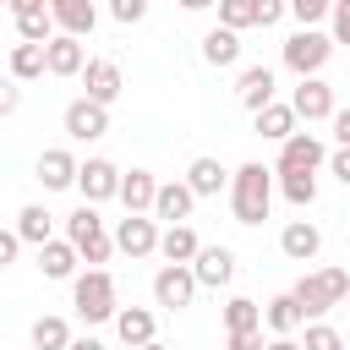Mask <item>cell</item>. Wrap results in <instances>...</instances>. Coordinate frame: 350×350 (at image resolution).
Segmentation results:
<instances>
[{
  "label": "cell",
  "instance_id": "cell-1",
  "mask_svg": "<svg viewBox=\"0 0 350 350\" xmlns=\"http://www.w3.org/2000/svg\"><path fill=\"white\" fill-rule=\"evenodd\" d=\"M224 191H230V213H235V224H262L268 208H273V164L246 159V164L230 175Z\"/></svg>",
  "mask_w": 350,
  "mask_h": 350
},
{
  "label": "cell",
  "instance_id": "cell-2",
  "mask_svg": "<svg viewBox=\"0 0 350 350\" xmlns=\"http://www.w3.org/2000/svg\"><path fill=\"white\" fill-rule=\"evenodd\" d=\"M290 295H295L301 317L312 323V317L334 312V306L350 295V273H345V268H312V273H301V279L290 284Z\"/></svg>",
  "mask_w": 350,
  "mask_h": 350
},
{
  "label": "cell",
  "instance_id": "cell-3",
  "mask_svg": "<svg viewBox=\"0 0 350 350\" xmlns=\"http://www.w3.org/2000/svg\"><path fill=\"white\" fill-rule=\"evenodd\" d=\"M71 306L82 323H109L120 295H115V273L109 268H88V273H71Z\"/></svg>",
  "mask_w": 350,
  "mask_h": 350
},
{
  "label": "cell",
  "instance_id": "cell-4",
  "mask_svg": "<svg viewBox=\"0 0 350 350\" xmlns=\"http://www.w3.org/2000/svg\"><path fill=\"white\" fill-rule=\"evenodd\" d=\"M66 241L77 246V257H82L88 268H104V262H109V252H115V235L104 230V219H98V208H93V202H82L77 213H66Z\"/></svg>",
  "mask_w": 350,
  "mask_h": 350
},
{
  "label": "cell",
  "instance_id": "cell-5",
  "mask_svg": "<svg viewBox=\"0 0 350 350\" xmlns=\"http://www.w3.org/2000/svg\"><path fill=\"white\" fill-rule=\"evenodd\" d=\"M328 55H334V38H328L323 27H295V33L284 38V66H290L295 77H317V71L328 66Z\"/></svg>",
  "mask_w": 350,
  "mask_h": 350
},
{
  "label": "cell",
  "instance_id": "cell-6",
  "mask_svg": "<svg viewBox=\"0 0 350 350\" xmlns=\"http://www.w3.org/2000/svg\"><path fill=\"white\" fill-rule=\"evenodd\" d=\"M197 290H202V284H197L191 262H164V268L153 273V301H159L164 312H186Z\"/></svg>",
  "mask_w": 350,
  "mask_h": 350
},
{
  "label": "cell",
  "instance_id": "cell-7",
  "mask_svg": "<svg viewBox=\"0 0 350 350\" xmlns=\"http://www.w3.org/2000/svg\"><path fill=\"white\" fill-rule=\"evenodd\" d=\"M60 126H66L71 142H98V137H109V109L93 104V98H71L66 115H60Z\"/></svg>",
  "mask_w": 350,
  "mask_h": 350
},
{
  "label": "cell",
  "instance_id": "cell-8",
  "mask_svg": "<svg viewBox=\"0 0 350 350\" xmlns=\"http://www.w3.org/2000/svg\"><path fill=\"white\" fill-rule=\"evenodd\" d=\"M77 191H82V202H109L115 191H120V164L115 159H82L77 164Z\"/></svg>",
  "mask_w": 350,
  "mask_h": 350
},
{
  "label": "cell",
  "instance_id": "cell-9",
  "mask_svg": "<svg viewBox=\"0 0 350 350\" xmlns=\"http://www.w3.org/2000/svg\"><path fill=\"white\" fill-rule=\"evenodd\" d=\"M290 109H295V120L317 126V120H328L339 104H334V88H328L323 77H301V82H295V93H290Z\"/></svg>",
  "mask_w": 350,
  "mask_h": 350
},
{
  "label": "cell",
  "instance_id": "cell-10",
  "mask_svg": "<svg viewBox=\"0 0 350 350\" xmlns=\"http://www.w3.org/2000/svg\"><path fill=\"white\" fill-rule=\"evenodd\" d=\"M77 77H82V98H93V104H104V109H109V104L120 98V88H126V82H120V66L104 60V55H98V60H82Z\"/></svg>",
  "mask_w": 350,
  "mask_h": 350
},
{
  "label": "cell",
  "instance_id": "cell-11",
  "mask_svg": "<svg viewBox=\"0 0 350 350\" xmlns=\"http://www.w3.org/2000/svg\"><path fill=\"white\" fill-rule=\"evenodd\" d=\"M115 252H126V257H153V252H159V219L126 213V219L115 224Z\"/></svg>",
  "mask_w": 350,
  "mask_h": 350
},
{
  "label": "cell",
  "instance_id": "cell-12",
  "mask_svg": "<svg viewBox=\"0 0 350 350\" xmlns=\"http://www.w3.org/2000/svg\"><path fill=\"white\" fill-rule=\"evenodd\" d=\"M323 159H328V148H323L317 131H290V137L279 142V164H273V170H317Z\"/></svg>",
  "mask_w": 350,
  "mask_h": 350
},
{
  "label": "cell",
  "instance_id": "cell-13",
  "mask_svg": "<svg viewBox=\"0 0 350 350\" xmlns=\"http://www.w3.org/2000/svg\"><path fill=\"white\" fill-rule=\"evenodd\" d=\"M191 208H197V197H191V186L186 180H159V191H153V219H164V224H186L191 219Z\"/></svg>",
  "mask_w": 350,
  "mask_h": 350
},
{
  "label": "cell",
  "instance_id": "cell-14",
  "mask_svg": "<svg viewBox=\"0 0 350 350\" xmlns=\"http://www.w3.org/2000/svg\"><path fill=\"white\" fill-rule=\"evenodd\" d=\"M273 88H279L273 66H241V77H235V104H241V109H262V104L273 98Z\"/></svg>",
  "mask_w": 350,
  "mask_h": 350
},
{
  "label": "cell",
  "instance_id": "cell-15",
  "mask_svg": "<svg viewBox=\"0 0 350 350\" xmlns=\"http://www.w3.org/2000/svg\"><path fill=\"white\" fill-rule=\"evenodd\" d=\"M279 252H284L290 262H312V257L323 252V230H317L312 219H290V224L279 230Z\"/></svg>",
  "mask_w": 350,
  "mask_h": 350
},
{
  "label": "cell",
  "instance_id": "cell-16",
  "mask_svg": "<svg viewBox=\"0 0 350 350\" xmlns=\"http://www.w3.org/2000/svg\"><path fill=\"white\" fill-rule=\"evenodd\" d=\"M191 273H197V284L219 290V284H230V279H235V252H230V246H197Z\"/></svg>",
  "mask_w": 350,
  "mask_h": 350
},
{
  "label": "cell",
  "instance_id": "cell-17",
  "mask_svg": "<svg viewBox=\"0 0 350 350\" xmlns=\"http://www.w3.org/2000/svg\"><path fill=\"white\" fill-rule=\"evenodd\" d=\"M49 16H55V33H71V38H88L98 27L93 0H49Z\"/></svg>",
  "mask_w": 350,
  "mask_h": 350
},
{
  "label": "cell",
  "instance_id": "cell-18",
  "mask_svg": "<svg viewBox=\"0 0 350 350\" xmlns=\"http://www.w3.org/2000/svg\"><path fill=\"white\" fill-rule=\"evenodd\" d=\"M82 60H88V49H82V38H71V33H55V38L44 44V71H49V77H77Z\"/></svg>",
  "mask_w": 350,
  "mask_h": 350
},
{
  "label": "cell",
  "instance_id": "cell-19",
  "mask_svg": "<svg viewBox=\"0 0 350 350\" xmlns=\"http://www.w3.org/2000/svg\"><path fill=\"white\" fill-rule=\"evenodd\" d=\"M33 170H38L44 191H66V186H77V159H71V148H44Z\"/></svg>",
  "mask_w": 350,
  "mask_h": 350
},
{
  "label": "cell",
  "instance_id": "cell-20",
  "mask_svg": "<svg viewBox=\"0 0 350 350\" xmlns=\"http://www.w3.org/2000/svg\"><path fill=\"white\" fill-rule=\"evenodd\" d=\"M77 262H82V257H77V246H71L66 235H49V241L38 246V273H44V279H71Z\"/></svg>",
  "mask_w": 350,
  "mask_h": 350
},
{
  "label": "cell",
  "instance_id": "cell-21",
  "mask_svg": "<svg viewBox=\"0 0 350 350\" xmlns=\"http://www.w3.org/2000/svg\"><path fill=\"white\" fill-rule=\"evenodd\" d=\"M186 186H191V197H219V191L230 186V170H224L219 159H208V153H202V159H191V164H186Z\"/></svg>",
  "mask_w": 350,
  "mask_h": 350
},
{
  "label": "cell",
  "instance_id": "cell-22",
  "mask_svg": "<svg viewBox=\"0 0 350 350\" xmlns=\"http://www.w3.org/2000/svg\"><path fill=\"white\" fill-rule=\"evenodd\" d=\"M153 191H159V180H153V170H120V202H126V213H148L153 208Z\"/></svg>",
  "mask_w": 350,
  "mask_h": 350
},
{
  "label": "cell",
  "instance_id": "cell-23",
  "mask_svg": "<svg viewBox=\"0 0 350 350\" xmlns=\"http://www.w3.org/2000/svg\"><path fill=\"white\" fill-rule=\"evenodd\" d=\"M115 334H120V345L126 350H137V345H148L153 339V312L148 306H115Z\"/></svg>",
  "mask_w": 350,
  "mask_h": 350
},
{
  "label": "cell",
  "instance_id": "cell-24",
  "mask_svg": "<svg viewBox=\"0 0 350 350\" xmlns=\"http://www.w3.org/2000/svg\"><path fill=\"white\" fill-rule=\"evenodd\" d=\"M252 126H257V137L284 142V137L295 131V109H290V104H279V98H268L262 109H252Z\"/></svg>",
  "mask_w": 350,
  "mask_h": 350
},
{
  "label": "cell",
  "instance_id": "cell-25",
  "mask_svg": "<svg viewBox=\"0 0 350 350\" xmlns=\"http://www.w3.org/2000/svg\"><path fill=\"white\" fill-rule=\"evenodd\" d=\"M197 246H202V241H197L191 224H164V230H159V257H164V262H191Z\"/></svg>",
  "mask_w": 350,
  "mask_h": 350
},
{
  "label": "cell",
  "instance_id": "cell-26",
  "mask_svg": "<svg viewBox=\"0 0 350 350\" xmlns=\"http://www.w3.org/2000/svg\"><path fill=\"white\" fill-rule=\"evenodd\" d=\"M202 60L208 66H235L241 60V33L235 27H208L202 33Z\"/></svg>",
  "mask_w": 350,
  "mask_h": 350
},
{
  "label": "cell",
  "instance_id": "cell-27",
  "mask_svg": "<svg viewBox=\"0 0 350 350\" xmlns=\"http://www.w3.org/2000/svg\"><path fill=\"white\" fill-rule=\"evenodd\" d=\"M279 175V191L290 208H312L317 202V170H273Z\"/></svg>",
  "mask_w": 350,
  "mask_h": 350
},
{
  "label": "cell",
  "instance_id": "cell-28",
  "mask_svg": "<svg viewBox=\"0 0 350 350\" xmlns=\"http://www.w3.org/2000/svg\"><path fill=\"white\" fill-rule=\"evenodd\" d=\"M16 235H22V246H44V241L55 235V213H49L44 202H27V208L16 213Z\"/></svg>",
  "mask_w": 350,
  "mask_h": 350
},
{
  "label": "cell",
  "instance_id": "cell-29",
  "mask_svg": "<svg viewBox=\"0 0 350 350\" xmlns=\"http://www.w3.org/2000/svg\"><path fill=\"white\" fill-rule=\"evenodd\" d=\"M301 323H306V317H301V306H295V295H290V290H284V295H273V301L262 306V328H268V334H295Z\"/></svg>",
  "mask_w": 350,
  "mask_h": 350
},
{
  "label": "cell",
  "instance_id": "cell-30",
  "mask_svg": "<svg viewBox=\"0 0 350 350\" xmlns=\"http://www.w3.org/2000/svg\"><path fill=\"white\" fill-rule=\"evenodd\" d=\"M16 38H22V44H49V38H55V16H49V5H38V11H16Z\"/></svg>",
  "mask_w": 350,
  "mask_h": 350
},
{
  "label": "cell",
  "instance_id": "cell-31",
  "mask_svg": "<svg viewBox=\"0 0 350 350\" xmlns=\"http://www.w3.org/2000/svg\"><path fill=\"white\" fill-rule=\"evenodd\" d=\"M44 77V44H16L11 49V82H38Z\"/></svg>",
  "mask_w": 350,
  "mask_h": 350
},
{
  "label": "cell",
  "instance_id": "cell-32",
  "mask_svg": "<svg viewBox=\"0 0 350 350\" xmlns=\"http://www.w3.org/2000/svg\"><path fill=\"white\" fill-rule=\"evenodd\" d=\"M235 328H262V306L252 295H230L224 301V334H235Z\"/></svg>",
  "mask_w": 350,
  "mask_h": 350
},
{
  "label": "cell",
  "instance_id": "cell-33",
  "mask_svg": "<svg viewBox=\"0 0 350 350\" xmlns=\"http://www.w3.org/2000/svg\"><path fill=\"white\" fill-rule=\"evenodd\" d=\"M33 345H38V350H66V345H71V323L55 317V312H44V317L33 323Z\"/></svg>",
  "mask_w": 350,
  "mask_h": 350
},
{
  "label": "cell",
  "instance_id": "cell-34",
  "mask_svg": "<svg viewBox=\"0 0 350 350\" xmlns=\"http://www.w3.org/2000/svg\"><path fill=\"white\" fill-rule=\"evenodd\" d=\"M219 27H235V33L257 27V0H219Z\"/></svg>",
  "mask_w": 350,
  "mask_h": 350
},
{
  "label": "cell",
  "instance_id": "cell-35",
  "mask_svg": "<svg viewBox=\"0 0 350 350\" xmlns=\"http://www.w3.org/2000/svg\"><path fill=\"white\" fill-rule=\"evenodd\" d=\"M306 328V339H301V350H345V334L334 328V323H323V317H312V323H301Z\"/></svg>",
  "mask_w": 350,
  "mask_h": 350
},
{
  "label": "cell",
  "instance_id": "cell-36",
  "mask_svg": "<svg viewBox=\"0 0 350 350\" xmlns=\"http://www.w3.org/2000/svg\"><path fill=\"white\" fill-rule=\"evenodd\" d=\"M328 5H334V0H284V11H290L301 27H317V22L328 16Z\"/></svg>",
  "mask_w": 350,
  "mask_h": 350
},
{
  "label": "cell",
  "instance_id": "cell-37",
  "mask_svg": "<svg viewBox=\"0 0 350 350\" xmlns=\"http://www.w3.org/2000/svg\"><path fill=\"white\" fill-rule=\"evenodd\" d=\"M328 38L334 44H350V0H334L328 5Z\"/></svg>",
  "mask_w": 350,
  "mask_h": 350
},
{
  "label": "cell",
  "instance_id": "cell-38",
  "mask_svg": "<svg viewBox=\"0 0 350 350\" xmlns=\"http://www.w3.org/2000/svg\"><path fill=\"white\" fill-rule=\"evenodd\" d=\"M148 5H153V0H109V16H115L120 27H131V22L148 16Z\"/></svg>",
  "mask_w": 350,
  "mask_h": 350
},
{
  "label": "cell",
  "instance_id": "cell-39",
  "mask_svg": "<svg viewBox=\"0 0 350 350\" xmlns=\"http://www.w3.org/2000/svg\"><path fill=\"white\" fill-rule=\"evenodd\" d=\"M323 164H328V175H334V180H345V186H350V148H334Z\"/></svg>",
  "mask_w": 350,
  "mask_h": 350
},
{
  "label": "cell",
  "instance_id": "cell-40",
  "mask_svg": "<svg viewBox=\"0 0 350 350\" xmlns=\"http://www.w3.org/2000/svg\"><path fill=\"white\" fill-rule=\"evenodd\" d=\"M230 350H262V328H235L230 334Z\"/></svg>",
  "mask_w": 350,
  "mask_h": 350
},
{
  "label": "cell",
  "instance_id": "cell-41",
  "mask_svg": "<svg viewBox=\"0 0 350 350\" xmlns=\"http://www.w3.org/2000/svg\"><path fill=\"white\" fill-rule=\"evenodd\" d=\"M328 126H334V142H339V148H350V104H345V109H334V115H328Z\"/></svg>",
  "mask_w": 350,
  "mask_h": 350
},
{
  "label": "cell",
  "instance_id": "cell-42",
  "mask_svg": "<svg viewBox=\"0 0 350 350\" xmlns=\"http://www.w3.org/2000/svg\"><path fill=\"white\" fill-rule=\"evenodd\" d=\"M16 252H22V235H16V230H0V268H11Z\"/></svg>",
  "mask_w": 350,
  "mask_h": 350
},
{
  "label": "cell",
  "instance_id": "cell-43",
  "mask_svg": "<svg viewBox=\"0 0 350 350\" xmlns=\"http://www.w3.org/2000/svg\"><path fill=\"white\" fill-rule=\"evenodd\" d=\"M16 104H22L16 82H11V77H0V120H5V115H16Z\"/></svg>",
  "mask_w": 350,
  "mask_h": 350
},
{
  "label": "cell",
  "instance_id": "cell-44",
  "mask_svg": "<svg viewBox=\"0 0 350 350\" xmlns=\"http://www.w3.org/2000/svg\"><path fill=\"white\" fill-rule=\"evenodd\" d=\"M284 16V0H257V27H273Z\"/></svg>",
  "mask_w": 350,
  "mask_h": 350
},
{
  "label": "cell",
  "instance_id": "cell-45",
  "mask_svg": "<svg viewBox=\"0 0 350 350\" xmlns=\"http://www.w3.org/2000/svg\"><path fill=\"white\" fill-rule=\"evenodd\" d=\"M262 350H301V339H295V334H273Z\"/></svg>",
  "mask_w": 350,
  "mask_h": 350
},
{
  "label": "cell",
  "instance_id": "cell-46",
  "mask_svg": "<svg viewBox=\"0 0 350 350\" xmlns=\"http://www.w3.org/2000/svg\"><path fill=\"white\" fill-rule=\"evenodd\" d=\"M38 5H49V0H5V11L16 16V11H38Z\"/></svg>",
  "mask_w": 350,
  "mask_h": 350
},
{
  "label": "cell",
  "instance_id": "cell-47",
  "mask_svg": "<svg viewBox=\"0 0 350 350\" xmlns=\"http://www.w3.org/2000/svg\"><path fill=\"white\" fill-rule=\"evenodd\" d=\"M66 350H104V339H93V334H88V339H71Z\"/></svg>",
  "mask_w": 350,
  "mask_h": 350
},
{
  "label": "cell",
  "instance_id": "cell-48",
  "mask_svg": "<svg viewBox=\"0 0 350 350\" xmlns=\"http://www.w3.org/2000/svg\"><path fill=\"white\" fill-rule=\"evenodd\" d=\"M186 11H208V5H219V0H180Z\"/></svg>",
  "mask_w": 350,
  "mask_h": 350
},
{
  "label": "cell",
  "instance_id": "cell-49",
  "mask_svg": "<svg viewBox=\"0 0 350 350\" xmlns=\"http://www.w3.org/2000/svg\"><path fill=\"white\" fill-rule=\"evenodd\" d=\"M137 350H170V345H164V339L153 334V339H148V345H137Z\"/></svg>",
  "mask_w": 350,
  "mask_h": 350
},
{
  "label": "cell",
  "instance_id": "cell-50",
  "mask_svg": "<svg viewBox=\"0 0 350 350\" xmlns=\"http://www.w3.org/2000/svg\"><path fill=\"white\" fill-rule=\"evenodd\" d=\"M0 11H5V0H0Z\"/></svg>",
  "mask_w": 350,
  "mask_h": 350
}]
</instances>
